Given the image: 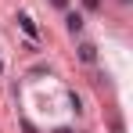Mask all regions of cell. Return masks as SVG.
I'll return each mask as SVG.
<instances>
[{
  "label": "cell",
  "instance_id": "1",
  "mask_svg": "<svg viewBox=\"0 0 133 133\" xmlns=\"http://www.w3.org/2000/svg\"><path fill=\"white\" fill-rule=\"evenodd\" d=\"M68 29L79 32V29H83V15H68Z\"/></svg>",
  "mask_w": 133,
  "mask_h": 133
},
{
  "label": "cell",
  "instance_id": "2",
  "mask_svg": "<svg viewBox=\"0 0 133 133\" xmlns=\"http://www.w3.org/2000/svg\"><path fill=\"white\" fill-rule=\"evenodd\" d=\"M79 54H83V61H94V47H90V43L79 47Z\"/></svg>",
  "mask_w": 133,
  "mask_h": 133
},
{
  "label": "cell",
  "instance_id": "3",
  "mask_svg": "<svg viewBox=\"0 0 133 133\" xmlns=\"http://www.w3.org/2000/svg\"><path fill=\"white\" fill-rule=\"evenodd\" d=\"M83 4H87V7H90V11H94V7H97V0H83Z\"/></svg>",
  "mask_w": 133,
  "mask_h": 133
}]
</instances>
